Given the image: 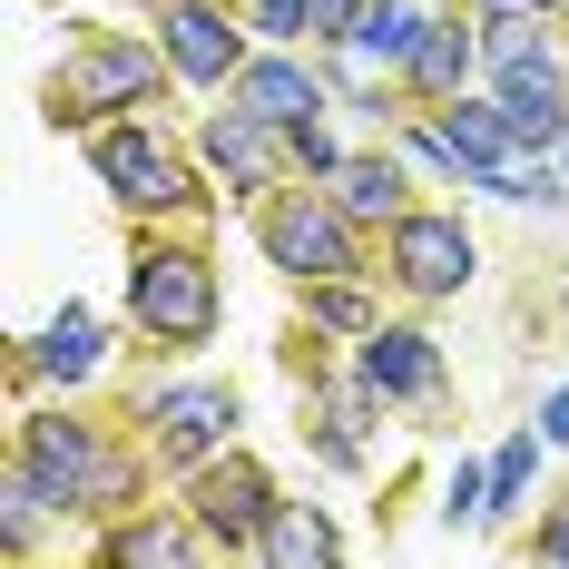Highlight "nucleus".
Instances as JSON below:
<instances>
[{
	"label": "nucleus",
	"mask_w": 569,
	"mask_h": 569,
	"mask_svg": "<svg viewBox=\"0 0 569 569\" xmlns=\"http://www.w3.org/2000/svg\"><path fill=\"white\" fill-rule=\"evenodd\" d=\"M197 158H207V168L227 177L236 197H276V187H284L276 168L295 158V148H284V128H266L256 109H236V99H227V109H217L207 128H197Z\"/></svg>",
	"instance_id": "obj_11"
},
{
	"label": "nucleus",
	"mask_w": 569,
	"mask_h": 569,
	"mask_svg": "<svg viewBox=\"0 0 569 569\" xmlns=\"http://www.w3.org/2000/svg\"><path fill=\"white\" fill-rule=\"evenodd\" d=\"M432 118H442V138L461 148V177H471V187H481V177H501L511 158H540V148H520V128H511L501 99H442Z\"/></svg>",
	"instance_id": "obj_15"
},
{
	"label": "nucleus",
	"mask_w": 569,
	"mask_h": 569,
	"mask_svg": "<svg viewBox=\"0 0 569 569\" xmlns=\"http://www.w3.org/2000/svg\"><path fill=\"white\" fill-rule=\"evenodd\" d=\"M305 325H315V335H353V343H363L383 315H373V295H363L353 276H315V284H305Z\"/></svg>",
	"instance_id": "obj_20"
},
{
	"label": "nucleus",
	"mask_w": 569,
	"mask_h": 569,
	"mask_svg": "<svg viewBox=\"0 0 569 569\" xmlns=\"http://www.w3.org/2000/svg\"><path fill=\"white\" fill-rule=\"evenodd\" d=\"M540 10H569V0H540Z\"/></svg>",
	"instance_id": "obj_28"
},
{
	"label": "nucleus",
	"mask_w": 569,
	"mask_h": 569,
	"mask_svg": "<svg viewBox=\"0 0 569 569\" xmlns=\"http://www.w3.org/2000/svg\"><path fill=\"white\" fill-rule=\"evenodd\" d=\"M227 99H236V109H256L266 128H305V118L343 109V99H335V79H325V69H315L305 50H276V40H266V50H256V59H246V69L227 79Z\"/></svg>",
	"instance_id": "obj_10"
},
{
	"label": "nucleus",
	"mask_w": 569,
	"mask_h": 569,
	"mask_svg": "<svg viewBox=\"0 0 569 569\" xmlns=\"http://www.w3.org/2000/svg\"><path fill=\"white\" fill-rule=\"evenodd\" d=\"M276 481H266V461L256 452H207L197 471H187V511H197V530L217 540V550H266V520H276Z\"/></svg>",
	"instance_id": "obj_7"
},
{
	"label": "nucleus",
	"mask_w": 569,
	"mask_h": 569,
	"mask_svg": "<svg viewBox=\"0 0 569 569\" xmlns=\"http://www.w3.org/2000/svg\"><path fill=\"white\" fill-rule=\"evenodd\" d=\"M353 373L373 383L383 402H442V343L422 335V325H373V335L353 343Z\"/></svg>",
	"instance_id": "obj_12"
},
{
	"label": "nucleus",
	"mask_w": 569,
	"mask_h": 569,
	"mask_svg": "<svg viewBox=\"0 0 569 569\" xmlns=\"http://www.w3.org/2000/svg\"><path fill=\"white\" fill-rule=\"evenodd\" d=\"M402 158H412L422 177H461V148L442 138V118H432V109H422L412 128H402Z\"/></svg>",
	"instance_id": "obj_23"
},
{
	"label": "nucleus",
	"mask_w": 569,
	"mask_h": 569,
	"mask_svg": "<svg viewBox=\"0 0 569 569\" xmlns=\"http://www.w3.org/2000/svg\"><path fill=\"white\" fill-rule=\"evenodd\" d=\"M284 148H295V168H305V177H335V168H343V138L325 128V118H305V128H284Z\"/></svg>",
	"instance_id": "obj_24"
},
{
	"label": "nucleus",
	"mask_w": 569,
	"mask_h": 569,
	"mask_svg": "<svg viewBox=\"0 0 569 569\" xmlns=\"http://www.w3.org/2000/svg\"><path fill=\"white\" fill-rule=\"evenodd\" d=\"M236 10H246V30L276 40V50H305V40H315V0H236Z\"/></svg>",
	"instance_id": "obj_22"
},
{
	"label": "nucleus",
	"mask_w": 569,
	"mask_h": 569,
	"mask_svg": "<svg viewBox=\"0 0 569 569\" xmlns=\"http://www.w3.org/2000/svg\"><path fill=\"white\" fill-rule=\"evenodd\" d=\"M89 168L109 177L118 207H138V217H177V227H207V197H197V177L177 168L168 138H148L138 118H118V128H99L89 138Z\"/></svg>",
	"instance_id": "obj_5"
},
{
	"label": "nucleus",
	"mask_w": 569,
	"mask_h": 569,
	"mask_svg": "<svg viewBox=\"0 0 569 569\" xmlns=\"http://www.w3.org/2000/svg\"><path fill=\"white\" fill-rule=\"evenodd\" d=\"M207 550H217V540H207V530H197V511H187V501H177V520L158 511V520H118L109 540H99V560H207Z\"/></svg>",
	"instance_id": "obj_17"
},
{
	"label": "nucleus",
	"mask_w": 569,
	"mask_h": 569,
	"mask_svg": "<svg viewBox=\"0 0 569 569\" xmlns=\"http://www.w3.org/2000/svg\"><path fill=\"white\" fill-rule=\"evenodd\" d=\"M20 461L50 481L59 511H89V520L138 511V452L109 442L99 422H79V412H30L20 422Z\"/></svg>",
	"instance_id": "obj_2"
},
{
	"label": "nucleus",
	"mask_w": 569,
	"mask_h": 569,
	"mask_svg": "<svg viewBox=\"0 0 569 569\" xmlns=\"http://www.w3.org/2000/svg\"><path fill=\"white\" fill-rule=\"evenodd\" d=\"M138 422H148V452H158V461L197 471L207 452H227V442H236L246 402H236V383H158V393L138 402Z\"/></svg>",
	"instance_id": "obj_8"
},
{
	"label": "nucleus",
	"mask_w": 569,
	"mask_h": 569,
	"mask_svg": "<svg viewBox=\"0 0 569 569\" xmlns=\"http://www.w3.org/2000/svg\"><path fill=\"white\" fill-rule=\"evenodd\" d=\"M353 20H363V0H315V40H343Z\"/></svg>",
	"instance_id": "obj_27"
},
{
	"label": "nucleus",
	"mask_w": 569,
	"mask_h": 569,
	"mask_svg": "<svg viewBox=\"0 0 569 569\" xmlns=\"http://www.w3.org/2000/svg\"><path fill=\"white\" fill-rule=\"evenodd\" d=\"M99 373H109V315L89 305H59L20 353V383H99Z\"/></svg>",
	"instance_id": "obj_14"
},
{
	"label": "nucleus",
	"mask_w": 569,
	"mask_h": 569,
	"mask_svg": "<svg viewBox=\"0 0 569 569\" xmlns=\"http://www.w3.org/2000/svg\"><path fill=\"white\" fill-rule=\"evenodd\" d=\"M530 550H540V560H569V501H560V511H540V530H530Z\"/></svg>",
	"instance_id": "obj_25"
},
{
	"label": "nucleus",
	"mask_w": 569,
	"mask_h": 569,
	"mask_svg": "<svg viewBox=\"0 0 569 569\" xmlns=\"http://www.w3.org/2000/svg\"><path fill=\"white\" fill-rule=\"evenodd\" d=\"M412 158H402V148H353V158H343L335 177H325V187H335V207L343 217H353V227H393L402 207H412V197H402V187H412Z\"/></svg>",
	"instance_id": "obj_16"
},
{
	"label": "nucleus",
	"mask_w": 569,
	"mask_h": 569,
	"mask_svg": "<svg viewBox=\"0 0 569 569\" xmlns=\"http://www.w3.org/2000/svg\"><path fill=\"white\" fill-rule=\"evenodd\" d=\"M540 452H550V432H540V422H530V432H511V442L491 452V520H520L530 481H540Z\"/></svg>",
	"instance_id": "obj_21"
},
{
	"label": "nucleus",
	"mask_w": 569,
	"mask_h": 569,
	"mask_svg": "<svg viewBox=\"0 0 569 569\" xmlns=\"http://www.w3.org/2000/svg\"><path fill=\"white\" fill-rule=\"evenodd\" d=\"M128 315H138V335L168 343V353H197V343L217 335L227 284H217V266H207L197 227L187 236H138V256H128Z\"/></svg>",
	"instance_id": "obj_1"
},
{
	"label": "nucleus",
	"mask_w": 569,
	"mask_h": 569,
	"mask_svg": "<svg viewBox=\"0 0 569 569\" xmlns=\"http://www.w3.org/2000/svg\"><path fill=\"white\" fill-rule=\"evenodd\" d=\"M471 69H481V20H471V10H432L422 40H412V59H402L393 79L422 99V109H442V99L471 89Z\"/></svg>",
	"instance_id": "obj_13"
},
{
	"label": "nucleus",
	"mask_w": 569,
	"mask_h": 569,
	"mask_svg": "<svg viewBox=\"0 0 569 569\" xmlns=\"http://www.w3.org/2000/svg\"><path fill=\"white\" fill-rule=\"evenodd\" d=\"M158 79H177L158 40H138V30H99V40H79L69 69L50 79V118H59V128H89V118H109V109H148Z\"/></svg>",
	"instance_id": "obj_3"
},
{
	"label": "nucleus",
	"mask_w": 569,
	"mask_h": 569,
	"mask_svg": "<svg viewBox=\"0 0 569 569\" xmlns=\"http://www.w3.org/2000/svg\"><path fill=\"white\" fill-rule=\"evenodd\" d=\"M148 10H168V0H148Z\"/></svg>",
	"instance_id": "obj_29"
},
{
	"label": "nucleus",
	"mask_w": 569,
	"mask_h": 569,
	"mask_svg": "<svg viewBox=\"0 0 569 569\" xmlns=\"http://www.w3.org/2000/svg\"><path fill=\"white\" fill-rule=\"evenodd\" d=\"M540 432H550V452H569V383L540 393Z\"/></svg>",
	"instance_id": "obj_26"
},
{
	"label": "nucleus",
	"mask_w": 569,
	"mask_h": 569,
	"mask_svg": "<svg viewBox=\"0 0 569 569\" xmlns=\"http://www.w3.org/2000/svg\"><path fill=\"white\" fill-rule=\"evenodd\" d=\"M256 236H266V266H284L295 284L363 276V246H353V217L335 207V187H276V197H256Z\"/></svg>",
	"instance_id": "obj_4"
},
{
	"label": "nucleus",
	"mask_w": 569,
	"mask_h": 569,
	"mask_svg": "<svg viewBox=\"0 0 569 569\" xmlns=\"http://www.w3.org/2000/svg\"><path fill=\"white\" fill-rule=\"evenodd\" d=\"M158 50L187 89H227L236 69H246V10H217V0H168L158 10Z\"/></svg>",
	"instance_id": "obj_9"
},
{
	"label": "nucleus",
	"mask_w": 569,
	"mask_h": 569,
	"mask_svg": "<svg viewBox=\"0 0 569 569\" xmlns=\"http://www.w3.org/2000/svg\"><path fill=\"white\" fill-rule=\"evenodd\" d=\"M343 540H335V520L315 511V501H276V520H266V560L284 569H305V560H335Z\"/></svg>",
	"instance_id": "obj_19"
},
{
	"label": "nucleus",
	"mask_w": 569,
	"mask_h": 569,
	"mask_svg": "<svg viewBox=\"0 0 569 569\" xmlns=\"http://www.w3.org/2000/svg\"><path fill=\"white\" fill-rule=\"evenodd\" d=\"M383 276H393L412 305H442V295H461V284L481 276V246H471V227L442 217V207H402L393 227H383Z\"/></svg>",
	"instance_id": "obj_6"
},
{
	"label": "nucleus",
	"mask_w": 569,
	"mask_h": 569,
	"mask_svg": "<svg viewBox=\"0 0 569 569\" xmlns=\"http://www.w3.org/2000/svg\"><path fill=\"white\" fill-rule=\"evenodd\" d=\"M422 20H432V0H363V20L343 30L363 59H383V69H402L412 59V40H422Z\"/></svg>",
	"instance_id": "obj_18"
}]
</instances>
